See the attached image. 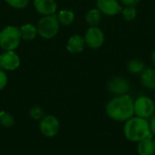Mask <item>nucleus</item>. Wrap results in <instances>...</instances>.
Wrapping results in <instances>:
<instances>
[{
	"mask_svg": "<svg viewBox=\"0 0 155 155\" xmlns=\"http://www.w3.org/2000/svg\"><path fill=\"white\" fill-rule=\"evenodd\" d=\"M57 19L60 24L64 25H71L74 20V14L70 10H61L58 14Z\"/></svg>",
	"mask_w": 155,
	"mask_h": 155,
	"instance_id": "nucleus-16",
	"label": "nucleus"
},
{
	"mask_svg": "<svg viewBox=\"0 0 155 155\" xmlns=\"http://www.w3.org/2000/svg\"><path fill=\"white\" fill-rule=\"evenodd\" d=\"M97 6L101 13L107 15H115L122 10L117 0H97Z\"/></svg>",
	"mask_w": 155,
	"mask_h": 155,
	"instance_id": "nucleus-10",
	"label": "nucleus"
},
{
	"mask_svg": "<svg viewBox=\"0 0 155 155\" xmlns=\"http://www.w3.org/2000/svg\"><path fill=\"white\" fill-rule=\"evenodd\" d=\"M108 89L111 93L116 95L127 94L130 90L129 82L124 77H114L108 83Z\"/></svg>",
	"mask_w": 155,
	"mask_h": 155,
	"instance_id": "nucleus-8",
	"label": "nucleus"
},
{
	"mask_svg": "<svg viewBox=\"0 0 155 155\" xmlns=\"http://www.w3.org/2000/svg\"><path fill=\"white\" fill-rule=\"evenodd\" d=\"M59 21L57 16L54 15H45L37 25V32L39 35L46 39L53 38L58 33L59 30Z\"/></svg>",
	"mask_w": 155,
	"mask_h": 155,
	"instance_id": "nucleus-4",
	"label": "nucleus"
},
{
	"mask_svg": "<svg viewBox=\"0 0 155 155\" xmlns=\"http://www.w3.org/2000/svg\"><path fill=\"white\" fill-rule=\"evenodd\" d=\"M127 68L131 74H141L144 70V64L141 60L134 59L128 63Z\"/></svg>",
	"mask_w": 155,
	"mask_h": 155,
	"instance_id": "nucleus-18",
	"label": "nucleus"
},
{
	"mask_svg": "<svg viewBox=\"0 0 155 155\" xmlns=\"http://www.w3.org/2000/svg\"><path fill=\"white\" fill-rule=\"evenodd\" d=\"M40 131L41 133L47 137L55 136L60 130V123L58 119L53 115L45 116L40 120Z\"/></svg>",
	"mask_w": 155,
	"mask_h": 155,
	"instance_id": "nucleus-6",
	"label": "nucleus"
},
{
	"mask_svg": "<svg viewBox=\"0 0 155 155\" xmlns=\"http://www.w3.org/2000/svg\"><path fill=\"white\" fill-rule=\"evenodd\" d=\"M15 123V119L9 113L6 112H0V124L5 128L11 127Z\"/></svg>",
	"mask_w": 155,
	"mask_h": 155,
	"instance_id": "nucleus-19",
	"label": "nucleus"
},
{
	"mask_svg": "<svg viewBox=\"0 0 155 155\" xmlns=\"http://www.w3.org/2000/svg\"><path fill=\"white\" fill-rule=\"evenodd\" d=\"M155 112V103L147 96H141L134 102V114L136 116L147 119Z\"/></svg>",
	"mask_w": 155,
	"mask_h": 155,
	"instance_id": "nucleus-5",
	"label": "nucleus"
},
{
	"mask_svg": "<svg viewBox=\"0 0 155 155\" xmlns=\"http://www.w3.org/2000/svg\"><path fill=\"white\" fill-rule=\"evenodd\" d=\"M107 115L117 122H126L134 115V102L128 94L117 95L106 105Z\"/></svg>",
	"mask_w": 155,
	"mask_h": 155,
	"instance_id": "nucleus-1",
	"label": "nucleus"
},
{
	"mask_svg": "<svg viewBox=\"0 0 155 155\" xmlns=\"http://www.w3.org/2000/svg\"><path fill=\"white\" fill-rule=\"evenodd\" d=\"M152 61H153V65L155 66V50L153 52V54H152Z\"/></svg>",
	"mask_w": 155,
	"mask_h": 155,
	"instance_id": "nucleus-26",
	"label": "nucleus"
},
{
	"mask_svg": "<svg viewBox=\"0 0 155 155\" xmlns=\"http://www.w3.org/2000/svg\"><path fill=\"white\" fill-rule=\"evenodd\" d=\"M21 34L19 28L7 26L0 32V46L5 51L15 50L20 43Z\"/></svg>",
	"mask_w": 155,
	"mask_h": 155,
	"instance_id": "nucleus-3",
	"label": "nucleus"
},
{
	"mask_svg": "<svg viewBox=\"0 0 155 155\" xmlns=\"http://www.w3.org/2000/svg\"><path fill=\"white\" fill-rule=\"evenodd\" d=\"M30 114H31L32 118H34L35 120H42L45 117V112L39 106L33 107L30 111Z\"/></svg>",
	"mask_w": 155,
	"mask_h": 155,
	"instance_id": "nucleus-21",
	"label": "nucleus"
},
{
	"mask_svg": "<svg viewBox=\"0 0 155 155\" xmlns=\"http://www.w3.org/2000/svg\"><path fill=\"white\" fill-rule=\"evenodd\" d=\"M84 45H85L84 38L82 37L81 35H75L70 37V39L67 42L66 48L70 53L77 54V53H81L84 50Z\"/></svg>",
	"mask_w": 155,
	"mask_h": 155,
	"instance_id": "nucleus-12",
	"label": "nucleus"
},
{
	"mask_svg": "<svg viewBox=\"0 0 155 155\" xmlns=\"http://www.w3.org/2000/svg\"><path fill=\"white\" fill-rule=\"evenodd\" d=\"M141 0H122V3L126 6H134L136 5Z\"/></svg>",
	"mask_w": 155,
	"mask_h": 155,
	"instance_id": "nucleus-24",
	"label": "nucleus"
},
{
	"mask_svg": "<svg viewBox=\"0 0 155 155\" xmlns=\"http://www.w3.org/2000/svg\"><path fill=\"white\" fill-rule=\"evenodd\" d=\"M153 146H154V153H155V139L153 140Z\"/></svg>",
	"mask_w": 155,
	"mask_h": 155,
	"instance_id": "nucleus-27",
	"label": "nucleus"
},
{
	"mask_svg": "<svg viewBox=\"0 0 155 155\" xmlns=\"http://www.w3.org/2000/svg\"><path fill=\"white\" fill-rule=\"evenodd\" d=\"M102 15L99 9H91L86 14V21L91 26H96L100 20H101Z\"/></svg>",
	"mask_w": 155,
	"mask_h": 155,
	"instance_id": "nucleus-17",
	"label": "nucleus"
},
{
	"mask_svg": "<svg viewBox=\"0 0 155 155\" xmlns=\"http://www.w3.org/2000/svg\"><path fill=\"white\" fill-rule=\"evenodd\" d=\"M141 83L145 88L155 90V69L144 68L141 73Z\"/></svg>",
	"mask_w": 155,
	"mask_h": 155,
	"instance_id": "nucleus-13",
	"label": "nucleus"
},
{
	"mask_svg": "<svg viewBox=\"0 0 155 155\" xmlns=\"http://www.w3.org/2000/svg\"><path fill=\"white\" fill-rule=\"evenodd\" d=\"M85 44L91 48H98L100 47L104 41V35L102 30L96 26L90 27L84 36Z\"/></svg>",
	"mask_w": 155,
	"mask_h": 155,
	"instance_id": "nucleus-7",
	"label": "nucleus"
},
{
	"mask_svg": "<svg viewBox=\"0 0 155 155\" xmlns=\"http://www.w3.org/2000/svg\"><path fill=\"white\" fill-rule=\"evenodd\" d=\"M150 129H151V133L153 135H155V117H153L151 122H150Z\"/></svg>",
	"mask_w": 155,
	"mask_h": 155,
	"instance_id": "nucleus-25",
	"label": "nucleus"
},
{
	"mask_svg": "<svg viewBox=\"0 0 155 155\" xmlns=\"http://www.w3.org/2000/svg\"><path fill=\"white\" fill-rule=\"evenodd\" d=\"M124 134L130 142H140L146 138H152L150 124L146 119L141 117H132L125 122Z\"/></svg>",
	"mask_w": 155,
	"mask_h": 155,
	"instance_id": "nucleus-2",
	"label": "nucleus"
},
{
	"mask_svg": "<svg viewBox=\"0 0 155 155\" xmlns=\"http://www.w3.org/2000/svg\"><path fill=\"white\" fill-rule=\"evenodd\" d=\"M0 67H1V65H0Z\"/></svg>",
	"mask_w": 155,
	"mask_h": 155,
	"instance_id": "nucleus-28",
	"label": "nucleus"
},
{
	"mask_svg": "<svg viewBox=\"0 0 155 155\" xmlns=\"http://www.w3.org/2000/svg\"><path fill=\"white\" fill-rule=\"evenodd\" d=\"M20 64V58L14 51H5L0 55V65L5 70H15Z\"/></svg>",
	"mask_w": 155,
	"mask_h": 155,
	"instance_id": "nucleus-9",
	"label": "nucleus"
},
{
	"mask_svg": "<svg viewBox=\"0 0 155 155\" xmlns=\"http://www.w3.org/2000/svg\"><path fill=\"white\" fill-rule=\"evenodd\" d=\"M7 84V76L5 72L0 70V90H2Z\"/></svg>",
	"mask_w": 155,
	"mask_h": 155,
	"instance_id": "nucleus-23",
	"label": "nucleus"
},
{
	"mask_svg": "<svg viewBox=\"0 0 155 155\" xmlns=\"http://www.w3.org/2000/svg\"><path fill=\"white\" fill-rule=\"evenodd\" d=\"M34 5L38 13L45 15H54L57 7L54 0H35Z\"/></svg>",
	"mask_w": 155,
	"mask_h": 155,
	"instance_id": "nucleus-11",
	"label": "nucleus"
},
{
	"mask_svg": "<svg viewBox=\"0 0 155 155\" xmlns=\"http://www.w3.org/2000/svg\"><path fill=\"white\" fill-rule=\"evenodd\" d=\"M123 16L127 21H132L136 16V9L134 6H127L123 10Z\"/></svg>",
	"mask_w": 155,
	"mask_h": 155,
	"instance_id": "nucleus-20",
	"label": "nucleus"
},
{
	"mask_svg": "<svg viewBox=\"0 0 155 155\" xmlns=\"http://www.w3.org/2000/svg\"><path fill=\"white\" fill-rule=\"evenodd\" d=\"M137 152L139 155H153L154 153V146H153V140L152 138H146L140 142H138L137 145Z\"/></svg>",
	"mask_w": 155,
	"mask_h": 155,
	"instance_id": "nucleus-14",
	"label": "nucleus"
},
{
	"mask_svg": "<svg viewBox=\"0 0 155 155\" xmlns=\"http://www.w3.org/2000/svg\"><path fill=\"white\" fill-rule=\"evenodd\" d=\"M19 30L21 34V38L25 40H32L36 36L37 34V28L31 24H25L22 25Z\"/></svg>",
	"mask_w": 155,
	"mask_h": 155,
	"instance_id": "nucleus-15",
	"label": "nucleus"
},
{
	"mask_svg": "<svg viewBox=\"0 0 155 155\" xmlns=\"http://www.w3.org/2000/svg\"><path fill=\"white\" fill-rule=\"evenodd\" d=\"M5 1L11 6L15 8H19V9L25 8L28 4V0H5Z\"/></svg>",
	"mask_w": 155,
	"mask_h": 155,
	"instance_id": "nucleus-22",
	"label": "nucleus"
}]
</instances>
